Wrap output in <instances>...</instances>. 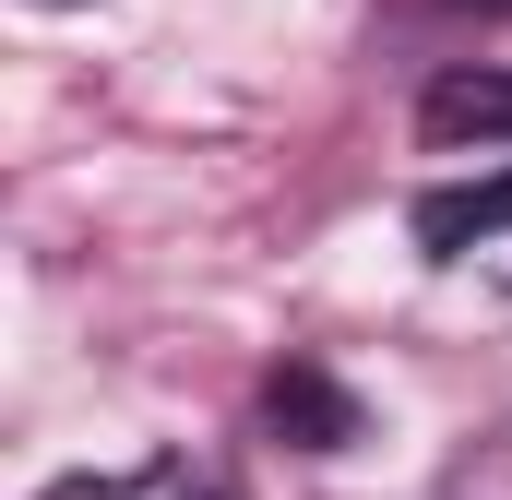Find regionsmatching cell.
<instances>
[{
    "label": "cell",
    "mask_w": 512,
    "mask_h": 500,
    "mask_svg": "<svg viewBox=\"0 0 512 500\" xmlns=\"http://www.w3.org/2000/svg\"><path fill=\"white\" fill-rule=\"evenodd\" d=\"M417 131L429 143H512V72H441Z\"/></svg>",
    "instance_id": "3"
},
{
    "label": "cell",
    "mask_w": 512,
    "mask_h": 500,
    "mask_svg": "<svg viewBox=\"0 0 512 500\" xmlns=\"http://www.w3.org/2000/svg\"><path fill=\"white\" fill-rule=\"evenodd\" d=\"M262 417H274V429H286L298 453H346V441H358V405H346L334 381L310 370V358H286V370L262 381Z\"/></svg>",
    "instance_id": "2"
},
{
    "label": "cell",
    "mask_w": 512,
    "mask_h": 500,
    "mask_svg": "<svg viewBox=\"0 0 512 500\" xmlns=\"http://www.w3.org/2000/svg\"><path fill=\"white\" fill-rule=\"evenodd\" d=\"M501 227H512V167L453 179V191H429V203H417V250H429V262H465L477 239H501Z\"/></svg>",
    "instance_id": "1"
},
{
    "label": "cell",
    "mask_w": 512,
    "mask_h": 500,
    "mask_svg": "<svg viewBox=\"0 0 512 500\" xmlns=\"http://www.w3.org/2000/svg\"><path fill=\"white\" fill-rule=\"evenodd\" d=\"M143 477H60V489H36V500H131Z\"/></svg>",
    "instance_id": "4"
},
{
    "label": "cell",
    "mask_w": 512,
    "mask_h": 500,
    "mask_svg": "<svg viewBox=\"0 0 512 500\" xmlns=\"http://www.w3.org/2000/svg\"><path fill=\"white\" fill-rule=\"evenodd\" d=\"M191 500H239V489H227V477H203V489H191Z\"/></svg>",
    "instance_id": "5"
}]
</instances>
